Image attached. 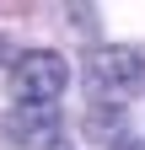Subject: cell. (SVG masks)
Segmentation results:
<instances>
[{
	"label": "cell",
	"mask_w": 145,
	"mask_h": 150,
	"mask_svg": "<svg viewBox=\"0 0 145 150\" xmlns=\"http://www.w3.org/2000/svg\"><path fill=\"white\" fill-rule=\"evenodd\" d=\"M86 91L97 102H124L145 91V43H102L86 54Z\"/></svg>",
	"instance_id": "1"
},
{
	"label": "cell",
	"mask_w": 145,
	"mask_h": 150,
	"mask_svg": "<svg viewBox=\"0 0 145 150\" xmlns=\"http://www.w3.org/2000/svg\"><path fill=\"white\" fill-rule=\"evenodd\" d=\"M70 86V64L54 48H27L11 64V102L16 107H54L59 91Z\"/></svg>",
	"instance_id": "2"
},
{
	"label": "cell",
	"mask_w": 145,
	"mask_h": 150,
	"mask_svg": "<svg viewBox=\"0 0 145 150\" xmlns=\"http://www.w3.org/2000/svg\"><path fill=\"white\" fill-rule=\"evenodd\" d=\"M0 134L22 150H38V145H59V107H11L0 118Z\"/></svg>",
	"instance_id": "3"
},
{
	"label": "cell",
	"mask_w": 145,
	"mask_h": 150,
	"mask_svg": "<svg viewBox=\"0 0 145 150\" xmlns=\"http://www.w3.org/2000/svg\"><path fill=\"white\" fill-rule=\"evenodd\" d=\"M124 107H113V102H92V112H86V139H97V145H107L113 150L118 139H129L124 134Z\"/></svg>",
	"instance_id": "4"
},
{
	"label": "cell",
	"mask_w": 145,
	"mask_h": 150,
	"mask_svg": "<svg viewBox=\"0 0 145 150\" xmlns=\"http://www.w3.org/2000/svg\"><path fill=\"white\" fill-rule=\"evenodd\" d=\"M65 16L75 32H97V6H65Z\"/></svg>",
	"instance_id": "5"
},
{
	"label": "cell",
	"mask_w": 145,
	"mask_h": 150,
	"mask_svg": "<svg viewBox=\"0 0 145 150\" xmlns=\"http://www.w3.org/2000/svg\"><path fill=\"white\" fill-rule=\"evenodd\" d=\"M113 150H145V145H140V139H118Z\"/></svg>",
	"instance_id": "6"
},
{
	"label": "cell",
	"mask_w": 145,
	"mask_h": 150,
	"mask_svg": "<svg viewBox=\"0 0 145 150\" xmlns=\"http://www.w3.org/2000/svg\"><path fill=\"white\" fill-rule=\"evenodd\" d=\"M0 64H16V59H11V48H6V38H0Z\"/></svg>",
	"instance_id": "7"
},
{
	"label": "cell",
	"mask_w": 145,
	"mask_h": 150,
	"mask_svg": "<svg viewBox=\"0 0 145 150\" xmlns=\"http://www.w3.org/2000/svg\"><path fill=\"white\" fill-rule=\"evenodd\" d=\"M48 150H70V145H48Z\"/></svg>",
	"instance_id": "8"
}]
</instances>
